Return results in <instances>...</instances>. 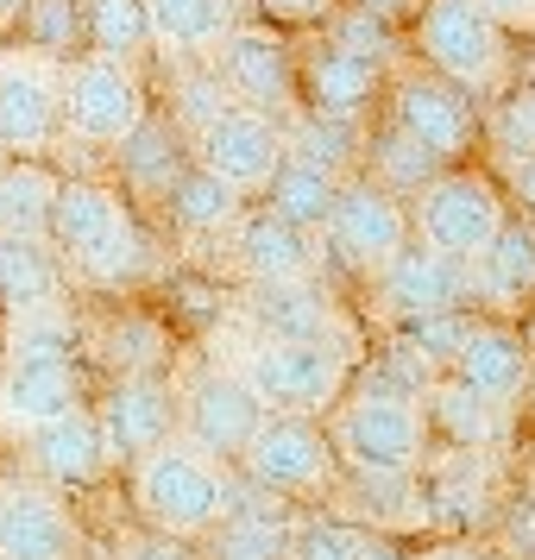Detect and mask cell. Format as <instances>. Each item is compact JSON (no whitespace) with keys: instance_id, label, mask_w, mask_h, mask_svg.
Instances as JSON below:
<instances>
[{"instance_id":"cell-29","label":"cell","mask_w":535,"mask_h":560,"mask_svg":"<svg viewBox=\"0 0 535 560\" xmlns=\"http://www.w3.org/2000/svg\"><path fill=\"white\" fill-rule=\"evenodd\" d=\"M82 51L127 63V70H146L158 57L146 0H82Z\"/></svg>"},{"instance_id":"cell-46","label":"cell","mask_w":535,"mask_h":560,"mask_svg":"<svg viewBox=\"0 0 535 560\" xmlns=\"http://www.w3.org/2000/svg\"><path fill=\"white\" fill-rule=\"evenodd\" d=\"M504 32H535V0H479Z\"/></svg>"},{"instance_id":"cell-28","label":"cell","mask_w":535,"mask_h":560,"mask_svg":"<svg viewBox=\"0 0 535 560\" xmlns=\"http://www.w3.org/2000/svg\"><path fill=\"white\" fill-rule=\"evenodd\" d=\"M473 290H479V303L504 308V315L535 296V221L530 214H510L504 233L485 246V258L473 265Z\"/></svg>"},{"instance_id":"cell-9","label":"cell","mask_w":535,"mask_h":560,"mask_svg":"<svg viewBox=\"0 0 535 560\" xmlns=\"http://www.w3.org/2000/svg\"><path fill=\"white\" fill-rule=\"evenodd\" d=\"M233 107H253L265 120H278L283 132L303 120V89H296V45L271 32L265 20H246L221 38V51L208 63Z\"/></svg>"},{"instance_id":"cell-17","label":"cell","mask_w":535,"mask_h":560,"mask_svg":"<svg viewBox=\"0 0 535 560\" xmlns=\"http://www.w3.org/2000/svg\"><path fill=\"white\" fill-rule=\"evenodd\" d=\"M384 308L404 315V322H429V315H466V303H479L473 290V265H454V258L429 253L422 240H409L404 253L379 271Z\"/></svg>"},{"instance_id":"cell-3","label":"cell","mask_w":535,"mask_h":560,"mask_svg":"<svg viewBox=\"0 0 535 560\" xmlns=\"http://www.w3.org/2000/svg\"><path fill=\"white\" fill-rule=\"evenodd\" d=\"M246 485L233 479L221 459L196 454L189 441H171L132 466V504L152 523V535H177V541H196V535H214L221 516L240 504Z\"/></svg>"},{"instance_id":"cell-11","label":"cell","mask_w":535,"mask_h":560,"mask_svg":"<svg viewBox=\"0 0 535 560\" xmlns=\"http://www.w3.org/2000/svg\"><path fill=\"white\" fill-rule=\"evenodd\" d=\"M271 409L258 404V390L233 365H208L183 384L177 397V441H189L196 454L221 459V466H240V454L253 447V434L265 429Z\"/></svg>"},{"instance_id":"cell-33","label":"cell","mask_w":535,"mask_h":560,"mask_svg":"<svg viewBox=\"0 0 535 560\" xmlns=\"http://www.w3.org/2000/svg\"><path fill=\"white\" fill-rule=\"evenodd\" d=\"M164 208H171V221H177L183 233H233L246 221V196H240L233 183H221L214 171H202V164L183 171L177 189L164 196Z\"/></svg>"},{"instance_id":"cell-40","label":"cell","mask_w":535,"mask_h":560,"mask_svg":"<svg viewBox=\"0 0 535 560\" xmlns=\"http://www.w3.org/2000/svg\"><path fill=\"white\" fill-rule=\"evenodd\" d=\"M322 38H334L340 51L372 57V63H379V70H391V77L404 70V51H409V45H404V32H397V26H384V20L359 13V7H347V0H340V13H334L328 26H322Z\"/></svg>"},{"instance_id":"cell-19","label":"cell","mask_w":535,"mask_h":560,"mask_svg":"<svg viewBox=\"0 0 535 560\" xmlns=\"http://www.w3.org/2000/svg\"><path fill=\"white\" fill-rule=\"evenodd\" d=\"M82 409L77 359H7L0 365V429L26 441L32 429H51Z\"/></svg>"},{"instance_id":"cell-25","label":"cell","mask_w":535,"mask_h":560,"mask_svg":"<svg viewBox=\"0 0 535 560\" xmlns=\"http://www.w3.org/2000/svg\"><path fill=\"white\" fill-rule=\"evenodd\" d=\"M189 164H196V152H189V132H183L171 114H158V107L146 114V127L132 132L120 152H114L120 183H127L132 196H146V202H164Z\"/></svg>"},{"instance_id":"cell-24","label":"cell","mask_w":535,"mask_h":560,"mask_svg":"<svg viewBox=\"0 0 535 560\" xmlns=\"http://www.w3.org/2000/svg\"><path fill=\"white\" fill-rule=\"evenodd\" d=\"M132 221V202L120 189H107L95 177H63L51 208V253L57 258H82L89 246H102Z\"/></svg>"},{"instance_id":"cell-8","label":"cell","mask_w":535,"mask_h":560,"mask_svg":"<svg viewBox=\"0 0 535 560\" xmlns=\"http://www.w3.org/2000/svg\"><path fill=\"white\" fill-rule=\"evenodd\" d=\"M63 70L32 45H7L0 57V158L45 164L63 145Z\"/></svg>"},{"instance_id":"cell-48","label":"cell","mask_w":535,"mask_h":560,"mask_svg":"<svg viewBox=\"0 0 535 560\" xmlns=\"http://www.w3.org/2000/svg\"><path fill=\"white\" fill-rule=\"evenodd\" d=\"M416 560H479V555L460 548V541H441V548H429V555H416Z\"/></svg>"},{"instance_id":"cell-14","label":"cell","mask_w":535,"mask_h":560,"mask_svg":"<svg viewBox=\"0 0 535 560\" xmlns=\"http://www.w3.org/2000/svg\"><path fill=\"white\" fill-rule=\"evenodd\" d=\"M296 89H303V114L365 127V120L384 107L391 70H379L372 57H359V51H340L334 38L315 32L303 51H296Z\"/></svg>"},{"instance_id":"cell-36","label":"cell","mask_w":535,"mask_h":560,"mask_svg":"<svg viewBox=\"0 0 535 560\" xmlns=\"http://www.w3.org/2000/svg\"><path fill=\"white\" fill-rule=\"evenodd\" d=\"M365 132L372 127H353V120H322V114H303L296 127H290V158H303L315 171H328V177H353L359 164H365Z\"/></svg>"},{"instance_id":"cell-35","label":"cell","mask_w":535,"mask_h":560,"mask_svg":"<svg viewBox=\"0 0 535 560\" xmlns=\"http://www.w3.org/2000/svg\"><path fill=\"white\" fill-rule=\"evenodd\" d=\"M152 258H158L152 240H146L139 214H132L114 240L89 246L82 258H63V271H70V278H82V283H102V290H127V283H139L146 271H152Z\"/></svg>"},{"instance_id":"cell-21","label":"cell","mask_w":535,"mask_h":560,"mask_svg":"<svg viewBox=\"0 0 535 560\" xmlns=\"http://www.w3.org/2000/svg\"><path fill=\"white\" fill-rule=\"evenodd\" d=\"M322 258H328V246H322L315 233L278 221L271 208H258V214H246V221L233 228V265L246 271V283H303V278H322Z\"/></svg>"},{"instance_id":"cell-22","label":"cell","mask_w":535,"mask_h":560,"mask_svg":"<svg viewBox=\"0 0 535 560\" xmlns=\"http://www.w3.org/2000/svg\"><path fill=\"white\" fill-rule=\"evenodd\" d=\"M26 459H32V472L51 485V491L95 485L107 466H114L95 409H77V416H63V422H51V429H32L26 434Z\"/></svg>"},{"instance_id":"cell-34","label":"cell","mask_w":535,"mask_h":560,"mask_svg":"<svg viewBox=\"0 0 535 560\" xmlns=\"http://www.w3.org/2000/svg\"><path fill=\"white\" fill-rule=\"evenodd\" d=\"M359 177H372L379 189H391L397 202H404V196L416 202V196L441 177V164H434L416 139H404L391 120H379V127L365 132V164H359Z\"/></svg>"},{"instance_id":"cell-2","label":"cell","mask_w":535,"mask_h":560,"mask_svg":"<svg viewBox=\"0 0 535 560\" xmlns=\"http://www.w3.org/2000/svg\"><path fill=\"white\" fill-rule=\"evenodd\" d=\"M334 454L353 466L359 479H409L429 459V416L422 397L391 390L384 378L359 384L340 397V409L328 416Z\"/></svg>"},{"instance_id":"cell-5","label":"cell","mask_w":535,"mask_h":560,"mask_svg":"<svg viewBox=\"0 0 535 560\" xmlns=\"http://www.w3.org/2000/svg\"><path fill=\"white\" fill-rule=\"evenodd\" d=\"M152 114V82L146 70L107 63V57H70L63 70V139H77L89 152H120Z\"/></svg>"},{"instance_id":"cell-26","label":"cell","mask_w":535,"mask_h":560,"mask_svg":"<svg viewBox=\"0 0 535 560\" xmlns=\"http://www.w3.org/2000/svg\"><path fill=\"white\" fill-rule=\"evenodd\" d=\"M290 541H296V516L265 498V491H240V504L221 516V529L208 535L214 560H290Z\"/></svg>"},{"instance_id":"cell-16","label":"cell","mask_w":535,"mask_h":560,"mask_svg":"<svg viewBox=\"0 0 535 560\" xmlns=\"http://www.w3.org/2000/svg\"><path fill=\"white\" fill-rule=\"evenodd\" d=\"M95 422H102V441L114 459L139 466L146 454L171 447L177 441V390L158 378V372H139V378H120L95 404Z\"/></svg>"},{"instance_id":"cell-32","label":"cell","mask_w":535,"mask_h":560,"mask_svg":"<svg viewBox=\"0 0 535 560\" xmlns=\"http://www.w3.org/2000/svg\"><path fill=\"white\" fill-rule=\"evenodd\" d=\"M334 202H340V177L315 171L303 158H283L271 189H265V208H271L278 221H290V228H303V233H328Z\"/></svg>"},{"instance_id":"cell-13","label":"cell","mask_w":535,"mask_h":560,"mask_svg":"<svg viewBox=\"0 0 535 560\" xmlns=\"http://www.w3.org/2000/svg\"><path fill=\"white\" fill-rule=\"evenodd\" d=\"M189 152H196L202 171L233 183L240 196H258V189H271L278 164L290 158V132H283L278 120L253 114V107H221V114L189 139Z\"/></svg>"},{"instance_id":"cell-51","label":"cell","mask_w":535,"mask_h":560,"mask_svg":"<svg viewBox=\"0 0 535 560\" xmlns=\"http://www.w3.org/2000/svg\"><path fill=\"white\" fill-rule=\"evenodd\" d=\"M530 491H535V454H530Z\"/></svg>"},{"instance_id":"cell-42","label":"cell","mask_w":535,"mask_h":560,"mask_svg":"<svg viewBox=\"0 0 535 560\" xmlns=\"http://www.w3.org/2000/svg\"><path fill=\"white\" fill-rule=\"evenodd\" d=\"M498 541H504L510 560H535V491H516L498 510Z\"/></svg>"},{"instance_id":"cell-18","label":"cell","mask_w":535,"mask_h":560,"mask_svg":"<svg viewBox=\"0 0 535 560\" xmlns=\"http://www.w3.org/2000/svg\"><path fill=\"white\" fill-rule=\"evenodd\" d=\"M447 378H460L466 390H479L491 409H516L530 404V340L510 328V322H473L466 340H460Z\"/></svg>"},{"instance_id":"cell-6","label":"cell","mask_w":535,"mask_h":560,"mask_svg":"<svg viewBox=\"0 0 535 560\" xmlns=\"http://www.w3.org/2000/svg\"><path fill=\"white\" fill-rule=\"evenodd\" d=\"M384 120L404 132V139H416L441 171L466 164L473 145L485 139V107L473 95H460L454 82H441L434 70H422V63H404L391 77V89H384Z\"/></svg>"},{"instance_id":"cell-37","label":"cell","mask_w":535,"mask_h":560,"mask_svg":"<svg viewBox=\"0 0 535 560\" xmlns=\"http://www.w3.org/2000/svg\"><path fill=\"white\" fill-rule=\"evenodd\" d=\"M82 328L70 303H38L7 315V359H77Z\"/></svg>"},{"instance_id":"cell-31","label":"cell","mask_w":535,"mask_h":560,"mask_svg":"<svg viewBox=\"0 0 535 560\" xmlns=\"http://www.w3.org/2000/svg\"><path fill=\"white\" fill-rule=\"evenodd\" d=\"M57 177L51 164H20V158H0V233H20V240H51V208H57Z\"/></svg>"},{"instance_id":"cell-1","label":"cell","mask_w":535,"mask_h":560,"mask_svg":"<svg viewBox=\"0 0 535 560\" xmlns=\"http://www.w3.org/2000/svg\"><path fill=\"white\" fill-rule=\"evenodd\" d=\"M409 63L434 70L473 102H510L516 82V38H510L479 0H422V13L404 32Z\"/></svg>"},{"instance_id":"cell-50","label":"cell","mask_w":535,"mask_h":560,"mask_svg":"<svg viewBox=\"0 0 535 560\" xmlns=\"http://www.w3.org/2000/svg\"><path fill=\"white\" fill-rule=\"evenodd\" d=\"M530 416H535V340H530Z\"/></svg>"},{"instance_id":"cell-47","label":"cell","mask_w":535,"mask_h":560,"mask_svg":"<svg viewBox=\"0 0 535 560\" xmlns=\"http://www.w3.org/2000/svg\"><path fill=\"white\" fill-rule=\"evenodd\" d=\"M347 7L372 13V20H384V26H409V20L422 13V0H347Z\"/></svg>"},{"instance_id":"cell-49","label":"cell","mask_w":535,"mask_h":560,"mask_svg":"<svg viewBox=\"0 0 535 560\" xmlns=\"http://www.w3.org/2000/svg\"><path fill=\"white\" fill-rule=\"evenodd\" d=\"M20 7H26V0H0V32H13V20H20Z\"/></svg>"},{"instance_id":"cell-43","label":"cell","mask_w":535,"mask_h":560,"mask_svg":"<svg viewBox=\"0 0 535 560\" xmlns=\"http://www.w3.org/2000/svg\"><path fill=\"white\" fill-rule=\"evenodd\" d=\"M498 145H504V152L535 145V82L523 89V95H510L504 102V114H498Z\"/></svg>"},{"instance_id":"cell-7","label":"cell","mask_w":535,"mask_h":560,"mask_svg":"<svg viewBox=\"0 0 535 560\" xmlns=\"http://www.w3.org/2000/svg\"><path fill=\"white\" fill-rule=\"evenodd\" d=\"M504 196H498V183L485 177V171H466V164H454V171H441V177L409 202V228H416V240L429 246V253L454 258V265H479L485 246L504 233Z\"/></svg>"},{"instance_id":"cell-41","label":"cell","mask_w":535,"mask_h":560,"mask_svg":"<svg viewBox=\"0 0 535 560\" xmlns=\"http://www.w3.org/2000/svg\"><path fill=\"white\" fill-rule=\"evenodd\" d=\"M340 13V0H253V20L271 32H322Z\"/></svg>"},{"instance_id":"cell-20","label":"cell","mask_w":535,"mask_h":560,"mask_svg":"<svg viewBox=\"0 0 535 560\" xmlns=\"http://www.w3.org/2000/svg\"><path fill=\"white\" fill-rule=\"evenodd\" d=\"M146 13H152L158 63L164 70H196V63H214V51L233 26L253 20V0H146Z\"/></svg>"},{"instance_id":"cell-10","label":"cell","mask_w":535,"mask_h":560,"mask_svg":"<svg viewBox=\"0 0 535 560\" xmlns=\"http://www.w3.org/2000/svg\"><path fill=\"white\" fill-rule=\"evenodd\" d=\"M334 466H340V454L328 441V422H315V416H265L253 447L240 454L246 485L265 491V498H278V504L334 491Z\"/></svg>"},{"instance_id":"cell-23","label":"cell","mask_w":535,"mask_h":560,"mask_svg":"<svg viewBox=\"0 0 535 560\" xmlns=\"http://www.w3.org/2000/svg\"><path fill=\"white\" fill-rule=\"evenodd\" d=\"M246 322H253V340H340L334 334V296L322 290V278L253 283Z\"/></svg>"},{"instance_id":"cell-44","label":"cell","mask_w":535,"mask_h":560,"mask_svg":"<svg viewBox=\"0 0 535 560\" xmlns=\"http://www.w3.org/2000/svg\"><path fill=\"white\" fill-rule=\"evenodd\" d=\"M504 189H510V202H516V208L535 221V145H523V152H504Z\"/></svg>"},{"instance_id":"cell-4","label":"cell","mask_w":535,"mask_h":560,"mask_svg":"<svg viewBox=\"0 0 535 560\" xmlns=\"http://www.w3.org/2000/svg\"><path fill=\"white\" fill-rule=\"evenodd\" d=\"M233 372L258 390L271 416H334L353 390V347L347 340H253Z\"/></svg>"},{"instance_id":"cell-30","label":"cell","mask_w":535,"mask_h":560,"mask_svg":"<svg viewBox=\"0 0 535 560\" xmlns=\"http://www.w3.org/2000/svg\"><path fill=\"white\" fill-rule=\"evenodd\" d=\"M0 303H7V315L38 303H63V258L51 253V240L0 233Z\"/></svg>"},{"instance_id":"cell-39","label":"cell","mask_w":535,"mask_h":560,"mask_svg":"<svg viewBox=\"0 0 535 560\" xmlns=\"http://www.w3.org/2000/svg\"><path fill=\"white\" fill-rule=\"evenodd\" d=\"M372 548H379V529H365L353 516H303L290 560H372Z\"/></svg>"},{"instance_id":"cell-52","label":"cell","mask_w":535,"mask_h":560,"mask_svg":"<svg viewBox=\"0 0 535 560\" xmlns=\"http://www.w3.org/2000/svg\"><path fill=\"white\" fill-rule=\"evenodd\" d=\"M7 45H13V38H0V57H7Z\"/></svg>"},{"instance_id":"cell-12","label":"cell","mask_w":535,"mask_h":560,"mask_svg":"<svg viewBox=\"0 0 535 560\" xmlns=\"http://www.w3.org/2000/svg\"><path fill=\"white\" fill-rule=\"evenodd\" d=\"M409 240H416V228H409V202H397V196L379 189L372 177H347L340 183V202H334L328 233H322V246H328L340 265H353L359 278H379Z\"/></svg>"},{"instance_id":"cell-45","label":"cell","mask_w":535,"mask_h":560,"mask_svg":"<svg viewBox=\"0 0 535 560\" xmlns=\"http://www.w3.org/2000/svg\"><path fill=\"white\" fill-rule=\"evenodd\" d=\"M120 560H196V555H189V541H177V535H146Z\"/></svg>"},{"instance_id":"cell-27","label":"cell","mask_w":535,"mask_h":560,"mask_svg":"<svg viewBox=\"0 0 535 560\" xmlns=\"http://www.w3.org/2000/svg\"><path fill=\"white\" fill-rule=\"evenodd\" d=\"M422 416H429V434L454 441L460 454H491V447L504 441V429H510L504 409H491L479 390H466V384L447 378V372L422 390Z\"/></svg>"},{"instance_id":"cell-15","label":"cell","mask_w":535,"mask_h":560,"mask_svg":"<svg viewBox=\"0 0 535 560\" xmlns=\"http://www.w3.org/2000/svg\"><path fill=\"white\" fill-rule=\"evenodd\" d=\"M0 560H82V529L51 485H0Z\"/></svg>"},{"instance_id":"cell-38","label":"cell","mask_w":535,"mask_h":560,"mask_svg":"<svg viewBox=\"0 0 535 560\" xmlns=\"http://www.w3.org/2000/svg\"><path fill=\"white\" fill-rule=\"evenodd\" d=\"M13 32H20L13 45H32V51L70 63V57H82V0H26Z\"/></svg>"}]
</instances>
